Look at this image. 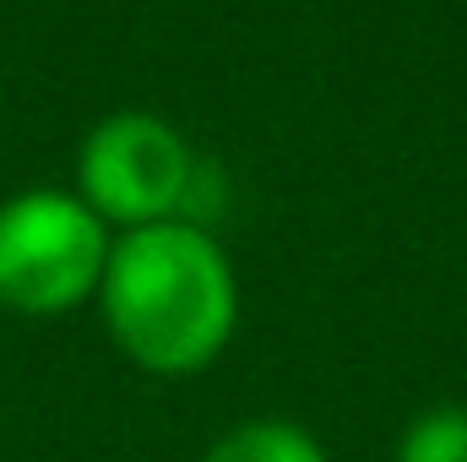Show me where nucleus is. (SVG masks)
<instances>
[{"label": "nucleus", "mask_w": 467, "mask_h": 462, "mask_svg": "<svg viewBox=\"0 0 467 462\" xmlns=\"http://www.w3.org/2000/svg\"><path fill=\"white\" fill-rule=\"evenodd\" d=\"M104 316L136 364L202 370L234 327L229 261L191 224L130 229L104 261Z\"/></svg>", "instance_id": "obj_1"}, {"label": "nucleus", "mask_w": 467, "mask_h": 462, "mask_svg": "<svg viewBox=\"0 0 467 462\" xmlns=\"http://www.w3.org/2000/svg\"><path fill=\"white\" fill-rule=\"evenodd\" d=\"M104 224L93 207L33 191L0 207V299L27 316L71 310L93 283H104Z\"/></svg>", "instance_id": "obj_2"}, {"label": "nucleus", "mask_w": 467, "mask_h": 462, "mask_svg": "<svg viewBox=\"0 0 467 462\" xmlns=\"http://www.w3.org/2000/svg\"><path fill=\"white\" fill-rule=\"evenodd\" d=\"M196 158L185 142L152 115L104 120L82 147V191L88 202L119 224H163L174 207H185Z\"/></svg>", "instance_id": "obj_3"}, {"label": "nucleus", "mask_w": 467, "mask_h": 462, "mask_svg": "<svg viewBox=\"0 0 467 462\" xmlns=\"http://www.w3.org/2000/svg\"><path fill=\"white\" fill-rule=\"evenodd\" d=\"M207 462H327V457L294 425H244V430L223 436L207 452Z\"/></svg>", "instance_id": "obj_4"}, {"label": "nucleus", "mask_w": 467, "mask_h": 462, "mask_svg": "<svg viewBox=\"0 0 467 462\" xmlns=\"http://www.w3.org/2000/svg\"><path fill=\"white\" fill-rule=\"evenodd\" d=\"M397 462H467V414L462 408H435L408 425Z\"/></svg>", "instance_id": "obj_5"}]
</instances>
